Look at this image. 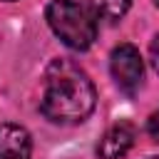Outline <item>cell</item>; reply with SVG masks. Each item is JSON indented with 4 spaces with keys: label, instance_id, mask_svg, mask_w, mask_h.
<instances>
[{
    "label": "cell",
    "instance_id": "obj_10",
    "mask_svg": "<svg viewBox=\"0 0 159 159\" xmlns=\"http://www.w3.org/2000/svg\"><path fill=\"white\" fill-rule=\"evenodd\" d=\"M154 5H159V0H154Z\"/></svg>",
    "mask_w": 159,
    "mask_h": 159
},
{
    "label": "cell",
    "instance_id": "obj_3",
    "mask_svg": "<svg viewBox=\"0 0 159 159\" xmlns=\"http://www.w3.org/2000/svg\"><path fill=\"white\" fill-rule=\"evenodd\" d=\"M109 70H112V77L117 82V87L124 92V94H134L139 87H142V80H144V60L139 55V50L129 42H122L112 50L109 55Z\"/></svg>",
    "mask_w": 159,
    "mask_h": 159
},
{
    "label": "cell",
    "instance_id": "obj_7",
    "mask_svg": "<svg viewBox=\"0 0 159 159\" xmlns=\"http://www.w3.org/2000/svg\"><path fill=\"white\" fill-rule=\"evenodd\" d=\"M147 134L152 137V142H159V112H152L147 119Z\"/></svg>",
    "mask_w": 159,
    "mask_h": 159
},
{
    "label": "cell",
    "instance_id": "obj_8",
    "mask_svg": "<svg viewBox=\"0 0 159 159\" xmlns=\"http://www.w3.org/2000/svg\"><path fill=\"white\" fill-rule=\"evenodd\" d=\"M149 62H152L154 72H159V35H154V40L149 45Z\"/></svg>",
    "mask_w": 159,
    "mask_h": 159
},
{
    "label": "cell",
    "instance_id": "obj_9",
    "mask_svg": "<svg viewBox=\"0 0 159 159\" xmlns=\"http://www.w3.org/2000/svg\"><path fill=\"white\" fill-rule=\"evenodd\" d=\"M147 159H159V157H147Z\"/></svg>",
    "mask_w": 159,
    "mask_h": 159
},
{
    "label": "cell",
    "instance_id": "obj_6",
    "mask_svg": "<svg viewBox=\"0 0 159 159\" xmlns=\"http://www.w3.org/2000/svg\"><path fill=\"white\" fill-rule=\"evenodd\" d=\"M84 5L89 7V12L94 17H102V20H109V22H117L127 15L132 0H84Z\"/></svg>",
    "mask_w": 159,
    "mask_h": 159
},
{
    "label": "cell",
    "instance_id": "obj_2",
    "mask_svg": "<svg viewBox=\"0 0 159 159\" xmlns=\"http://www.w3.org/2000/svg\"><path fill=\"white\" fill-rule=\"evenodd\" d=\"M50 30L70 50H89L97 40V17L84 2L77 0H52L45 10Z\"/></svg>",
    "mask_w": 159,
    "mask_h": 159
},
{
    "label": "cell",
    "instance_id": "obj_4",
    "mask_svg": "<svg viewBox=\"0 0 159 159\" xmlns=\"http://www.w3.org/2000/svg\"><path fill=\"white\" fill-rule=\"evenodd\" d=\"M134 139H137V127L127 119H119L102 134V139L97 144V157L99 159H122L134 147Z\"/></svg>",
    "mask_w": 159,
    "mask_h": 159
},
{
    "label": "cell",
    "instance_id": "obj_5",
    "mask_svg": "<svg viewBox=\"0 0 159 159\" xmlns=\"http://www.w3.org/2000/svg\"><path fill=\"white\" fill-rule=\"evenodd\" d=\"M0 159H32V139L25 127L12 122L0 124Z\"/></svg>",
    "mask_w": 159,
    "mask_h": 159
},
{
    "label": "cell",
    "instance_id": "obj_1",
    "mask_svg": "<svg viewBox=\"0 0 159 159\" xmlns=\"http://www.w3.org/2000/svg\"><path fill=\"white\" fill-rule=\"evenodd\" d=\"M97 104V92L89 75L67 57H55L42 80L40 112L55 124L84 122Z\"/></svg>",
    "mask_w": 159,
    "mask_h": 159
},
{
    "label": "cell",
    "instance_id": "obj_11",
    "mask_svg": "<svg viewBox=\"0 0 159 159\" xmlns=\"http://www.w3.org/2000/svg\"><path fill=\"white\" fill-rule=\"evenodd\" d=\"M7 2H12V0H7Z\"/></svg>",
    "mask_w": 159,
    "mask_h": 159
}]
</instances>
